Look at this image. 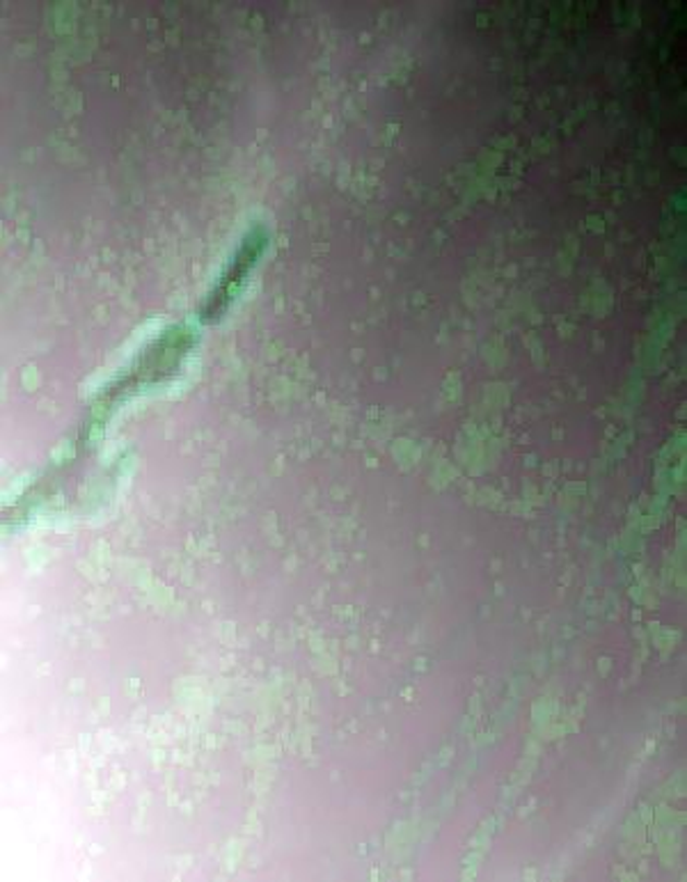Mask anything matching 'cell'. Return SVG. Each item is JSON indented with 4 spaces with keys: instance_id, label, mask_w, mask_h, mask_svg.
<instances>
[{
    "instance_id": "cell-1",
    "label": "cell",
    "mask_w": 687,
    "mask_h": 882,
    "mask_svg": "<svg viewBox=\"0 0 687 882\" xmlns=\"http://www.w3.org/2000/svg\"><path fill=\"white\" fill-rule=\"evenodd\" d=\"M261 244H263V238L257 236V234H253V236L246 241V244H243L241 253L236 255V259H234V264H232V269L225 273L223 282H220V286H218V292H213V296H211V301H209V307L205 310L207 319H213L216 313H223V310H225V305H228V301L234 296L238 282H241L243 278H246V273H248V269H250V264H253L255 257L259 255Z\"/></svg>"
}]
</instances>
